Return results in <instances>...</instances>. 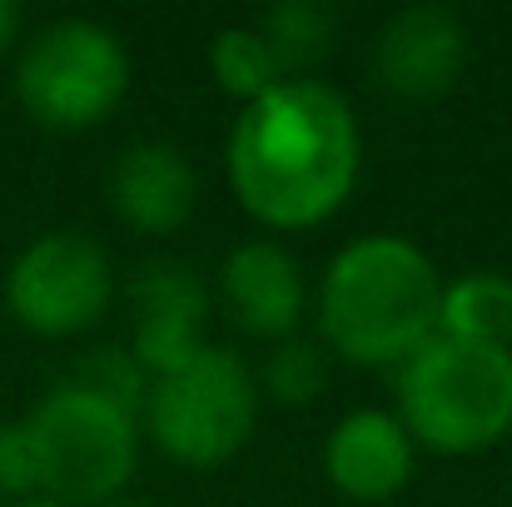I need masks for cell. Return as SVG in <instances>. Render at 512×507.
<instances>
[{
	"instance_id": "obj_1",
	"label": "cell",
	"mask_w": 512,
	"mask_h": 507,
	"mask_svg": "<svg viewBox=\"0 0 512 507\" xmlns=\"http://www.w3.org/2000/svg\"><path fill=\"white\" fill-rule=\"evenodd\" d=\"M229 189L269 234H299L334 219L363 169V130L329 80L289 75L239 105L224 140Z\"/></svg>"
},
{
	"instance_id": "obj_2",
	"label": "cell",
	"mask_w": 512,
	"mask_h": 507,
	"mask_svg": "<svg viewBox=\"0 0 512 507\" xmlns=\"http://www.w3.org/2000/svg\"><path fill=\"white\" fill-rule=\"evenodd\" d=\"M443 274L408 234H358L329 259L314 314L319 343L358 368H398L438 334Z\"/></svg>"
},
{
	"instance_id": "obj_3",
	"label": "cell",
	"mask_w": 512,
	"mask_h": 507,
	"mask_svg": "<svg viewBox=\"0 0 512 507\" xmlns=\"http://www.w3.org/2000/svg\"><path fill=\"white\" fill-rule=\"evenodd\" d=\"M408 438L438 458H473L512 433V348L433 334L398 363Z\"/></svg>"
},
{
	"instance_id": "obj_4",
	"label": "cell",
	"mask_w": 512,
	"mask_h": 507,
	"mask_svg": "<svg viewBox=\"0 0 512 507\" xmlns=\"http://www.w3.org/2000/svg\"><path fill=\"white\" fill-rule=\"evenodd\" d=\"M259 383L254 368L224 348L204 343L179 368L150 378V398L140 413V428L150 443L184 463V468H219L244 453V443L259 428Z\"/></svg>"
},
{
	"instance_id": "obj_5",
	"label": "cell",
	"mask_w": 512,
	"mask_h": 507,
	"mask_svg": "<svg viewBox=\"0 0 512 507\" xmlns=\"http://www.w3.org/2000/svg\"><path fill=\"white\" fill-rule=\"evenodd\" d=\"M40 458V493L65 507L115 503L140 468V418L60 378L25 413Z\"/></svg>"
},
{
	"instance_id": "obj_6",
	"label": "cell",
	"mask_w": 512,
	"mask_h": 507,
	"mask_svg": "<svg viewBox=\"0 0 512 507\" xmlns=\"http://www.w3.org/2000/svg\"><path fill=\"white\" fill-rule=\"evenodd\" d=\"M130 90L125 40L85 15L40 25L15 55V100L20 110L60 135L95 130L120 110Z\"/></svg>"
},
{
	"instance_id": "obj_7",
	"label": "cell",
	"mask_w": 512,
	"mask_h": 507,
	"mask_svg": "<svg viewBox=\"0 0 512 507\" xmlns=\"http://www.w3.org/2000/svg\"><path fill=\"white\" fill-rule=\"evenodd\" d=\"M115 299V264L80 229L35 234L5 269V314L35 338H75L95 329Z\"/></svg>"
},
{
	"instance_id": "obj_8",
	"label": "cell",
	"mask_w": 512,
	"mask_h": 507,
	"mask_svg": "<svg viewBox=\"0 0 512 507\" xmlns=\"http://www.w3.org/2000/svg\"><path fill=\"white\" fill-rule=\"evenodd\" d=\"M473 60V30L453 5L418 0L393 10L368 50L373 80L398 100H438L448 95Z\"/></svg>"
},
{
	"instance_id": "obj_9",
	"label": "cell",
	"mask_w": 512,
	"mask_h": 507,
	"mask_svg": "<svg viewBox=\"0 0 512 507\" xmlns=\"http://www.w3.org/2000/svg\"><path fill=\"white\" fill-rule=\"evenodd\" d=\"M209 289L194 264L184 259H150L130 279V353L150 378L194 358L209 338Z\"/></svg>"
},
{
	"instance_id": "obj_10",
	"label": "cell",
	"mask_w": 512,
	"mask_h": 507,
	"mask_svg": "<svg viewBox=\"0 0 512 507\" xmlns=\"http://www.w3.org/2000/svg\"><path fill=\"white\" fill-rule=\"evenodd\" d=\"M219 304L244 334L279 343L294 338L309 314L304 264L279 239H244L219 264Z\"/></svg>"
},
{
	"instance_id": "obj_11",
	"label": "cell",
	"mask_w": 512,
	"mask_h": 507,
	"mask_svg": "<svg viewBox=\"0 0 512 507\" xmlns=\"http://www.w3.org/2000/svg\"><path fill=\"white\" fill-rule=\"evenodd\" d=\"M418 443L388 408H353L324 438V478L348 503H388L413 483Z\"/></svg>"
},
{
	"instance_id": "obj_12",
	"label": "cell",
	"mask_w": 512,
	"mask_h": 507,
	"mask_svg": "<svg viewBox=\"0 0 512 507\" xmlns=\"http://www.w3.org/2000/svg\"><path fill=\"white\" fill-rule=\"evenodd\" d=\"M110 204L135 234H174L199 204V174L170 140H135L110 165Z\"/></svg>"
},
{
	"instance_id": "obj_13",
	"label": "cell",
	"mask_w": 512,
	"mask_h": 507,
	"mask_svg": "<svg viewBox=\"0 0 512 507\" xmlns=\"http://www.w3.org/2000/svg\"><path fill=\"white\" fill-rule=\"evenodd\" d=\"M438 334L488 343V348H512V274L473 269V274L443 279Z\"/></svg>"
},
{
	"instance_id": "obj_14",
	"label": "cell",
	"mask_w": 512,
	"mask_h": 507,
	"mask_svg": "<svg viewBox=\"0 0 512 507\" xmlns=\"http://www.w3.org/2000/svg\"><path fill=\"white\" fill-rule=\"evenodd\" d=\"M254 25L269 40V50L279 55L284 75H314V65L329 55L334 30H339V20L324 0H279Z\"/></svg>"
},
{
	"instance_id": "obj_15",
	"label": "cell",
	"mask_w": 512,
	"mask_h": 507,
	"mask_svg": "<svg viewBox=\"0 0 512 507\" xmlns=\"http://www.w3.org/2000/svg\"><path fill=\"white\" fill-rule=\"evenodd\" d=\"M209 75H214V85H219L229 100H239V105H249V100L269 95L279 80H289L284 65H279V55L269 50V40L259 35L254 20H249V25H224V30L209 40Z\"/></svg>"
},
{
	"instance_id": "obj_16",
	"label": "cell",
	"mask_w": 512,
	"mask_h": 507,
	"mask_svg": "<svg viewBox=\"0 0 512 507\" xmlns=\"http://www.w3.org/2000/svg\"><path fill=\"white\" fill-rule=\"evenodd\" d=\"M254 383H259V398H269L279 408H309L329 388V348L304 334L279 338V343H269Z\"/></svg>"
},
{
	"instance_id": "obj_17",
	"label": "cell",
	"mask_w": 512,
	"mask_h": 507,
	"mask_svg": "<svg viewBox=\"0 0 512 507\" xmlns=\"http://www.w3.org/2000/svg\"><path fill=\"white\" fill-rule=\"evenodd\" d=\"M80 388H90L95 398L125 408V413H145V398H150V373L140 368V358L125 348V343H105V348H90L80 358V368L70 373Z\"/></svg>"
},
{
	"instance_id": "obj_18",
	"label": "cell",
	"mask_w": 512,
	"mask_h": 507,
	"mask_svg": "<svg viewBox=\"0 0 512 507\" xmlns=\"http://www.w3.org/2000/svg\"><path fill=\"white\" fill-rule=\"evenodd\" d=\"M0 493L10 503H30L45 498L40 493V458H35V438L20 423H0Z\"/></svg>"
},
{
	"instance_id": "obj_19",
	"label": "cell",
	"mask_w": 512,
	"mask_h": 507,
	"mask_svg": "<svg viewBox=\"0 0 512 507\" xmlns=\"http://www.w3.org/2000/svg\"><path fill=\"white\" fill-rule=\"evenodd\" d=\"M15 35H20V10L10 0H0V55L15 45Z\"/></svg>"
},
{
	"instance_id": "obj_20",
	"label": "cell",
	"mask_w": 512,
	"mask_h": 507,
	"mask_svg": "<svg viewBox=\"0 0 512 507\" xmlns=\"http://www.w3.org/2000/svg\"><path fill=\"white\" fill-rule=\"evenodd\" d=\"M10 507H65V503H50V498H30V503H10Z\"/></svg>"
},
{
	"instance_id": "obj_21",
	"label": "cell",
	"mask_w": 512,
	"mask_h": 507,
	"mask_svg": "<svg viewBox=\"0 0 512 507\" xmlns=\"http://www.w3.org/2000/svg\"><path fill=\"white\" fill-rule=\"evenodd\" d=\"M115 507H150V503H115Z\"/></svg>"
}]
</instances>
